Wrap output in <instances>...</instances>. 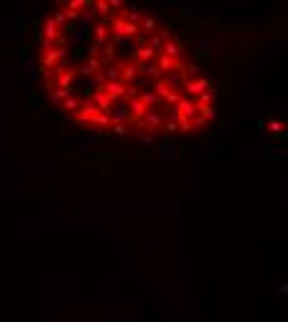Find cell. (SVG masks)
Instances as JSON below:
<instances>
[{
  "label": "cell",
  "mask_w": 288,
  "mask_h": 322,
  "mask_svg": "<svg viewBox=\"0 0 288 322\" xmlns=\"http://www.w3.org/2000/svg\"><path fill=\"white\" fill-rule=\"evenodd\" d=\"M37 69L62 116L107 137H191L219 107L177 32L122 0L55 5L40 30Z\"/></svg>",
  "instance_id": "1"
}]
</instances>
